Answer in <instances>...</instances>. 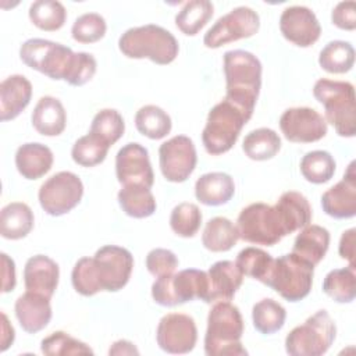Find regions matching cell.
I'll use <instances>...</instances> for the list:
<instances>
[{
    "label": "cell",
    "mask_w": 356,
    "mask_h": 356,
    "mask_svg": "<svg viewBox=\"0 0 356 356\" xmlns=\"http://www.w3.org/2000/svg\"><path fill=\"white\" fill-rule=\"evenodd\" d=\"M224 75L227 83L224 99L250 118L261 88L260 60L246 50H229L224 54Z\"/></svg>",
    "instance_id": "1"
},
{
    "label": "cell",
    "mask_w": 356,
    "mask_h": 356,
    "mask_svg": "<svg viewBox=\"0 0 356 356\" xmlns=\"http://www.w3.org/2000/svg\"><path fill=\"white\" fill-rule=\"evenodd\" d=\"M243 318L239 309L228 302H217L209 312L204 335V352L207 356H245L246 349L241 343Z\"/></svg>",
    "instance_id": "2"
},
{
    "label": "cell",
    "mask_w": 356,
    "mask_h": 356,
    "mask_svg": "<svg viewBox=\"0 0 356 356\" xmlns=\"http://www.w3.org/2000/svg\"><path fill=\"white\" fill-rule=\"evenodd\" d=\"M118 49L128 58H149L159 65H167L177 58L179 46L170 31L147 24L127 29L118 39Z\"/></svg>",
    "instance_id": "3"
},
{
    "label": "cell",
    "mask_w": 356,
    "mask_h": 356,
    "mask_svg": "<svg viewBox=\"0 0 356 356\" xmlns=\"http://www.w3.org/2000/svg\"><path fill=\"white\" fill-rule=\"evenodd\" d=\"M313 96L323 104L325 121L339 136L353 138L356 134L355 86L346 81L318 79L313 86Z\"/></svg>",
    "instance_id": "4"
},
{
    "label": "cell",
    "mask_w": 356,
    "mask_h": 356,
    "mask_svg": "<svg viewBox=\"0 0 356 356\" xmlns=\"http://www.w3.org/2000/svg\"><path fill=\"white\" fill-rule=\"evenodd\" d=\"M250 118L234 103L221 100L207 115L202 132V142L209 154L217 156L227 153L236 142L243 125Z\"/></svg>",
    "instance_id": "5"
},
{
    "label": "cell",
    "mask_w": 356,
    "mask_h": 356,
    "mask_svg": "<svg viewBox=\"0 0 356 356\" xmlns=\"http://www.w3.org/2000/svg\"><path fill=\"white\" fill-rule=\"evenodd\" d=\"M337 325L327 310H318L285 338V350L291 356H321L332 345Z\"/></svg>",
    "instance_id": "6"
},
{
    "label": "cell",
    "mask_w": 356,
    "mask_h": 356,
    "mask_svg": "<svg viewBox=\"0 0 356 356\" xmlns=\"http://www.w3.org/2000/svg\"><path fill=\"white\" fill-rule=\"evenodd\" d=\"M314 266L295 253L274 259L266 285L278 292L288 302L306 298L313 285Z\"/></svg>",
    "instance_id": "7"
},
{
    "label": "cell",
    "mask_w": 356,
    "mask_h": 356,
    "mask_svg": "<svg viewBox=\"0 0 356 356\" xmlns=\"http://www.w3.org/2000/svg\"><path fill=\"white\" fill-rule=\"evenodd\" d=\"M207 273L196 268L181 270L177 274L157 277L152 285V296L160 306L172 307L200 299H207Z\"/></svg>",
    "instance_id": "8"
},
{
    "label": "cell",
    "mask_w": 356,
    "mask_h": 356,
    "mask_svg": "<svg viewBox=\"0 0 356 356\" xmlns=\"http://www.w3.org/2000/svg\"><path fill=\"white\" fill-rule=\"evenodd\" d=\"M19 57L29 68L54 81H67L74 65L75 53L61 43L35 38L22 43Z\"/></svg>",
    "instance_id": "9"
},
{
    "label": "cell",
    "mask_w": 356,
    "mask_h": 356,
    "mask_svg": "<svg viewBox=\"0 0 356 356\" xmlns=\"http://www.w3.org/2000/svg\"><path fill=\"white\" fill-rule=\"evenodd\" d=\"M236 228L241 239L256 245L273 246L286 236L274 206L261 202L241 210Z\"/></svg>",
    "instance_id": "10"
},
{
    "label": "cell",
    "mask_w": 356,
    "mask_h": 356,
    "mask_svg": "<svg viewBox=\"0 0 356 356\" xmlns=\"http://www.w3.org/2000/svg\"><path fill=\"white\" fill-rule=\"evenodd\" d=\"M83 196L81 178L71 171H60L46 179L39 188V203L53 217L71 211Z\"/></svg>",
    "instance_id": "11"
},
{
    "label": "cell",
    "mask_w": 356,
    "mask_h": 356,
    "mask_svg": "<svg viewBox=\"0 0 356 356\" xmlns=\"http://www.w3.org/2000/svg\"><path fill=\"white\" fill-rule=\"evenodd\" d=\"M259 14L250 7L241 6L216 21L204 33L203 44L209 49H217L227 43L253 36L259 31Z\"/></svg>",
    "instance_id": "12"
},
{
    "label": "cell",
    "mask_w": 356,
    "mask_h": 356,
    "mask_svg": "<svg viewBox=\"0 0 356 356\" xmlns=\"http://www.w3.org/2000/svg\"><path fill=\"white\" fill-rule=\"evenodd\" d=\"M93 266L102 291L117 292L129 281L134 268V257L131 252L122 246L106 245L96 250Z\"/></svg>",
    "instance_id": "13"
},
{
    "label": "cell",
    "mask_w": 356,
    "mask_h": 356,
    "mask_svg": "<svg viewBox=\"0 0 356 356\" xmlns=\"http://www.w3.org/2000/svg\"><path fill=\"white\" fill-rule=\"evenodd\" d=\"M159 161L161 174L167 181H186L197 163L196 147L192 139L185 135H177L165 140L160 145Z\"/></svg>",
    "instance_id": "14"
},
{
    "label": "cell",
    "mask_w": 356,
    "mask_h": 356,
    "mask_svg": "<svg viewBox=\"0 0 356 356\" xmlns=\"http://www.w3.org/2000/svg\"><path fill=\"white\" fill-rule=\"evenodd\" d=\"M157 345L167 353H188L197 341L195 320L184 313H168L159 321Z\"/></svg>",
    "instance_id": "15"
},
{
    "label": "cell",
    "mask_w": 356,
    "mask_h": 356,
    "mask_svg": "<svg viewBox=\"0 0 356 356\" xmlns=\"http://www.w3.org/2000/svg\"><path fill=\"white\" fill-rule=\"evenodd\" d=\"M280 128L285 139L295 143H312L327 135L325 118L310 107L286 108L280 118Z\"/></svg>",
    "instance_id": "16"
},
{
    "label": "cell",
    "mask_w": 356,
    "mask_h": 356,
    "mask_svg": "<svg viewBox=\"0 0 356 356\" xmlns=\"http://www.w3.org/2000/svg\"><path fill=\"white\" fill-rule=\"evenodd\" d=\"M115 174L121 185H143L152 188L154 174L147 149L136 142L124 145L115 156Z\"/></svg>",
    "instance_id": "17"
},
{
    "label": "cell",
    "mask_w": 356,
    "mask_h": 356,
    "mask_svg": "<svg viewBox=\"0 0 356 356\" xmlns=\"http://www.w3.org/2000/svg\"><path fill=\"white\" fill-rule=\"evenodd\" d=\"M280 31L286 40L299 47L314 44L321 35L316 14L305 6L286 7L280 17Z\"/></svg>",
    "instance_id": "18"
},
{
    "label": "cell",
    "mask_w": 356,
    "mask_h": 356,
    "mask_svg": "<svg viewBox=\"0 0 356 356\" xmlns=\"http://www.w3.org/2000/svg\"><path fill=\"white\" fill-rule=\"evenodd\" d=\"M355 161L348 165L343 178L321 196V207L330 217L343 220L356 216V170Z\"/></svg>",
    "instance_id": "19"
},
{
    "label": "cell",
    "mask_w": 356,
    "mask_h": 356,
    "mask_svg": "<svg viewBox=\"0 0 356 356\" xmlns=\"http://www.w3.org/2000/svg\"><path fill=\"white\" fill-rule=\"evenodd\" d=\"M243 274L236 263L231 260L216 261L207 271V299L206 303L228 302L242 285Z\"/></svg>",
    "instance_id": "20"
},
{
    "label": "cell",
    "mask_w": 356,
    "mask_h": 356,
    "mask_svg": "<svg viewBox=\"0 0 356 356\" xmlns=\"http://www.w3.org/2000/svg\"><path fill=\"white\" fill-rule=\"evenodd\" d=\"M58 264L44 254H36L26 260L24 267V284L29 292L40 293L51 299L58 285Z\"/></svg>",
    "instance_id": "21"
},
{
    "label": "cell",
    "mask_w": 356,
    "mask_h": 356,
    "mask_svg": "<svg viewBox=\"0 0 356 356\" xmlns=\"http://www.w3.org/2000/svg\"><path fill=\"white\" fill-rule=\"evenodd\" d=\"M15 316L19 325L28 334L42 331L51 320L50 298L26 291L15 300Z\"/></svg>",
    "instance_id": "22"
},
{
    "label": "cell",
    "mask_w": 356,
    "mask_h": 356,
    "mask_svg": "<svg viewBox=\"0 0 356 356\" xmlns=\"http://www.w3.org/2000/svg\"><path fill=\"white\" fill-rule=\"evenodd\" d=\"M32 97V83L19 74L7 76L0 83V120L17 118L29 104Z\"/></svg>",
    "instance_id": "23"
},
{
    "label": "cell",
    "mask_w": 356,
    "mask_h": 356,
    "mask_svg": "<svg viewBox=\"0 0 356 356\" xmlns=\"http://www.w3.org/2000/svg\"><path fill=\"white\" fill-rule=\"evenodd\" d=\"M285 235L305 228L312 221V207L306 196L299 192H284L274 206Z\"/></svg>",
    "instance_id": "24"
},
{
    "label": "cell",
    "mask_w": 356,
    "mask_h": 356,
    "mask_svg": "<svg viewBox=\"0 0 356 356\" xmlns=\"http://www.w3.org/2000/svg\"><path fill=\"white\" fill-rule=\"evenodd\" d=\"M53 165L51 150L38 142L24 143L17 149L15 167L25 179H39Z\"/></svg>",
    "instance_id": "25"
},
{
    "label": "cell",
    "mask_w": 356,
    "mask_h": 356,
    "mask_svg": "<svg viewBox=\"0 0 356 356\" xmlns=\"http://www.w3.org/2000/svg\"><path fill=\"white\" fill-rule=\"evenodd\" d=\"M32 125L43 136H57L67 125V114L63 103L53 96H43L32 113Z\"/></svg>",
    "instance_id": "26"
},
{
    "label": "cell",
    "mask_w": 356,
    "mask_h": 356,
    "mask_svg": "<svg viewBox=\"0 0 356 356\" xmlns=\"http://www.w3.org/2000/svg\"><path fill=\"white\" fill-rule=\"evenodd\" d=\"M235 193V184L229 174L207 172L195 184L196 199L206 206H221L231 200Z\"/></svg>",
    "instance_id": "27"
},
{
    "label": "cell",
    "mask_w": 356,
    "mask_h": 356,
    "mask_svg": "<svg viewBox=\"0 0 356 356\" xmlns=\"http://www.w3.org/2000/svg\"><path fill=\"white\" fill-rule=\"evenodd\" d=\"M330 246V232L321 225L309 224L298 234L293 242L292 253L307 263L317 266L325 256Z\"/></svg>",
    "instance_id": "28"
},
{
    "label": "cell",
    "mask_w": 356,
    "mask_h": 356,
    "mask_svg": "<svg viewBox=\"0 0 356 356\" xmlns=\"http://www.w3.org/2000/svg\"><path fill=\"white\" fill-rule=\"evenodd\" d=\"M33 228V213L26 203L11 202L1 209L0 234L6 239L25 238Z\"/></svg>",
    "instance_id": "29"
},
{
    "label": "cell",
    "mask_w": 356,
    "mask_h": 356,
    "mask_svg": "<svg viewBox=\"0 0 356 356\" xmlns=\"http://www.w3.org/2000/svg\"><path fill=\"white\" fill-rule=\"evenodd\" d=\"M238 239V228L227 217L210 218L202 234V243L210 252H227L236 245Z\"/></svg>",
    "instance_id": "30"
},
{
    "label": "cell",
    "mask_w": 356,
    "mask_h": 356,
    "mask_svg": "<svg viewBox=\"0 0 356 356\" xmlns=\"http://www.w3.org/2000/svg\"><path fill=\"white\" fill-rule=\"evenodd\" d=\"M118 204L122 211L134 218H146L156 211V199L143 185H122L118 192Z\"/></svg>",
    "instance_id": "31"
},
{
    "label": "cell",
    "mask_w": 356,
    "mask_h": 356,
    "mask_svg": "<svg viewBox=\"0 0 356 356\" xmlns=\"http://www.w3.org/2000/svg\"><path fill=\"white\" fill-rule=\"evenodd\" d=\"M242 149L249 159L264 161L273 159L280 152L281 139L274 129L257 128L245 136Z\"/></svg>",
    "instance_id": "32"
},
{
    "label": "cell",
    "mask_w": 356,
    "mask_h": 356,
    "mask_svg": "<svg viewBox=\"0 0 356 356\" xmlns=\"http://www.w3.org/2000/svg\"><path fill=\"white\" fill-rule=\"evenodd\" d=\"M323 291L338 303H350L356 296L355 266L331 270L323 281Z\"/></svg>",
    "instance_id": "33"
},
{
    "label": "cell",
    "mask_w": 356,
    "mask_h": 356,
    "mask_svg": "<svg viewBox=\"0 0 356 356\" xmlns=\"http://www.w3.org/2000/svg\"><path fill=\"white\" fill-rule=\"evenodd\" d=\"M214 6L209 0H191L175 15L177 28L188 35L195 36L213 17Z\"/></svg>",
    "instance_id": "34"
},
{
    "label": "cell",
    "mask_w": 356,
    "mask_h": 356,
    "mask_svg": "<svg viewBox=\"0 0 356 356\" xmlns=\"http://www.w3.org/2000/svg\"><path fill=\"white\" fill-rule=\"evenodd\" d=\"M320 67L330 74H345L355 64V49L349 42H328L318 54Z\"/></svg>",
    "instance_id": "35"
},
{
    "label": "cell",
    "mask_w": 356,
    "mask_h": 356,
    "mask_svg": "<svg viewBox=\"0 0 356 356\" xmlns=\"http://www.w3.org/2000/svg\"><path fill=\"white\" fill-rule=\"evenodd\" d=\"M135 125L143 136L157 140L170 134L172 122L163 108L154 104H146L136 111Z\"/></svg>",
    "instance_id": "36"
},
{
    "label": "cell",
    "mask_w": 356,
    "mask_h": 356,
    "mask_svg": "<svg viewBox=\"0 0 356 356\" xmlns=\"http://www.w3.org/2000/svg\"><path fill=\"white\" fill-rule=\"evenodd\" d=\"M286 318V310L274 299H261L252 309V320L254 328L264 335L280 331Z\"/></svg>",
    "instance_id": "37"
},
{
    "label": "cell",
    "mask_w": 356,
    "mask_h": 356,
    "mask_svg": "<svg viewBox=\"0 0 356 356\" xmlns=\"http://www.w3.org/2000/svg\"><path fill=\"white\" fill-rule=\"evenodd\" d=\"M29 19L36 28L53 32L58 31L64 25L67 19V11L60 1L36 0L29 7Z\"/></svg>",
    "instance_id": "38"
},
{
    "label": "cell",
    "mask_w": 356,
    "mask_h": 356,
    "mask_svg": "<svg viewBox=\"0 0 356 356\" xmlns=\"http://www.w3.org/2000/svg\"><path fill=\"white\" fill-rule=\"evenodd\" d=\"M235 263L243 275L257 280L266 285L274 259L263 249L249 246L238 253Z\"/></svg>",
    "instance_id": "39"
},
{
    "label": "cell",
    "mask_w": 356,
    "mask_h": 356,
    "mask_svg": "<svg viewBox=\"0 0 356 356\" xmlns=\"http://www.w3.org/2000/svg\"><path fill=\"white\" fill-rule=\"evenodd\" d=\"M300 172L312 184H325L335 174V160L325 150H313L300 160Z\"/></svg>",
    "instance_id": "40"
},
{
    "label": "cell",
    "mask_w": 356,
    "mask_h": 356,
    "mask_svg": "<svg viewBox=\"0 0 356 356\" xmlns=\"http://www.w3.org/2000/svg\"><path fill=\"white\" fill-rule=\"evenodd\" d=\"M125 131L122 115L114 108H103L96 113L90 124V134L106 142L108 146L114 145Z\"/></svg>",
    "instance_id": "41"
},
{
    "label": "cell",
    "mask_w": 356,
    "mask_h": 356,
    "mask_svg": "<svg viewBox=\"0 0 356 356\" xmlns=\"http://www.w3.org/2000/svg\"><path fill=\"white\" fill-rule=\"evenodd\" d=\"M110 146L92 135L90 132L85 136H81L71 149L72 160L82 167H93L104 161Z\"/></svg>",
    "instance_id": "42"
},
{
    "label": "cell",
    "mask_w": 356,
    "mask_h": 356,
    "mask_svg": "<svg viewBox=\"0 0 356 356\" xmlns=\"http://www.w3.org/2000/svg\"><path fill=\"white\" fill-rule=\"evenodd\" d=\"M202 225V211L195 203L177 204L170 216L171 229L182 238H192L197 234Z\"/></svg>",
    "instance_id": "43"
},
{
    "label": "cell",
    "mask_w": 356,
    "mask_h": 356,
    "mask_svg": "<svg viewBox=\"0 0 356 356\" xmlns=\"http://www.w3.org/2000/svg\"><path fill=\"white\" fill-rule=\"evenodd\" d=\"M42 353L47 356H64V355H93L92 348L82 341H78L64 331L51 332L42 339Z\"/></svg>",
    "instance_id": "44"
},
{
    "label": "cell",
    "mask_w": 356,
    "mask_h": 356,
    "mask_svg": "<svg viewBox=\"0 0 356 356\" xmlns=\"http://www.w3.org/2000/svg\"><path fill=\"white\" fill-rule=\"evenodd\" d=\"M106 19L97 13H86L79 15L71 28L74 40L79 43H95L106 35Z\"/></svg>",
    "instance_id": "45"
},
{
    "label": "cell",
    "mask_w": 356,
    "mask_h": 356,
    "mask_svg": "<svg viewBox=\"0 0 356 356\" xmlns=\"http://www.w3.org/2000/svg\"><path fill=\"white\" fill-rule=\"evenodd\" d=\"M71 281L74 289L83 296H93L102 291L96 277L93 257L79 259L71 273Z\"/></svg>",
    "instance_id": "46"
},
{
    "label": "cell",
    "mask_w": 356,
    "mask_h": 356,
    "mask_svg": "<svg viewBox=\"0 0 356 356\" xmlns=\"http://www.w3.org/2000/svg\"><path fill=\"white\" fill-rule=\"evenodd\" d=\"M177 267L178 259L175 253L168 249L156 248L152 249L146 256V268L156 278L172 274Z\"/></svg>",
    "instance_id": "47"
},
{
    "label": "cell",
    "mask_w": 356,
    "mask_h": 356,
    "mask_svg": "<svg viewBox=\"0 0 356 356\" xmlns=\"http://www.w3.org/2000/svg\"><path fill=\"white\" fill-rule=\"evenodd\" d=\"M96 67L97 63L90 53L78 51L75 53L74 65L65 82L71 86H82L93 78V75L96 74Z\"/></svg>",
    "instance_id": "48"
},
{
    "label": "cell",
    "mask_w": 356,
    "mask_h": 356,
    "mask_svg": "<svg viewBox=\"0 0 356 356\" xmlns=\"http://www.w3.org/2000/svg\"><path fill=\"white\" fill-rule=\"evenodd\" d=\"M331 21L339 29L353 31L356 28V3L352 0L338 3L331 13Z\"/></svg>",
    "instance_id": "49"
},
{
    "label": "cell",
    "mask_w": 356,
    "mask_h": 356,
    "mask_svg": "<svg viewBox=\"0 0 356 356\" xmlns=\"http://www.w3.org/2000/svg\"><path fill=\"white\" fill-rule=\"evenodd\" d=\"M355 243H356V229L349 228L342 232L341 241H339V256L349 261V264L355 266Z\"/></svg>",
    "instance_id": "50"
},
{
    "label": "cell",
    "mask_w": 356,
    "mask_h": 356,
    "mask_svg": "<svg viewBox=\"0 0 356 356\" xmlns=\"http://www.w3.org/2000/svg\"><path fill=\"white\" fill-rule=\"evenodd\" d=\"M1 274H3V292H10L15 288V264L6 253H1Z\"/></svg>",
    "instance_id": "51"
},
{
    "label": "cell",
    "mask_w": 356,
    "mask_h": 356,
    "mask_svg": "<svg viewBox=\"0 0 356 356\" xmlns=\"http://www.w3.org/2000/svg\"><path fill=\"white\" fill-rule=\"evenodd\" d=\"M108 353L110 355H139V350L131 341L120 339L111 345V348L108 349Z\"/></svg>",
    "instance_id": "52"
},
{
    "label": "cell",
    "mask_w": 356,
    "mask_h": 356,
    "mask_svg": "<svg viewBox=\"0 0 356 356\" xmlns=\"http://www.w3.org/2000/svg\"><path fill=\"white\" fill-rule=\"evenodd\" d=\"M1 318H3V324H1V330H3V335H1V352H4L13 342H14V328L13 325L8 323V318L4 313H1Z\"/></svg>",
    "instance_id": "53"
}]
</instances>
